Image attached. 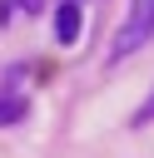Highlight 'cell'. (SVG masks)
<instances>
[{"mask_svg": "<svg viewBox=\"0 0 154 158\" xmlns=\"http://www.w3.org/2000/svg\"><path fill=\"white\" fill-rule=\"evenodd\" d=\"M149 40H154V0H134L124 25H119V35H114V44H109V59H129Z\"/></svg>", "mask_w": 154, "mask_h": 158, "instance_id": "6da1fadb", "label": "cell"}, {"mask_svg": "<svg viewBox=\"0 0 154 158\" xmlns=\"http://www.w3.org/2000/svg\"><path fill=\"white\" fill-rule=\"evenodd\" d=\"M79 30H84L79 5H65V0H60V10H55V40H60V44H75V40H79Z\"/></svg>", "mask_w": 154, "mask_h": 158, "instance_id": "7a4b0ae2", "label": "cell"}, {"mask_svg": "<svg viewBox=\"0 0 154 158\" xmlns=\"http://www.w3.org/2000/svg\"><path fill=\"white\" fill-rule=\"evenodd\" d=\"M20 118H25V99L5 94V99H0V128H10V123H20Z\"/></svg>", "mask_w": 154, "mask_h": 158, "instance_id": "3957f363", "label": "cell"}, {"mask_svg": "<svg viewBox=\"0 0 154 158\" xmlns=\"http://www.w3.org/2000/svg\"><path fill=\"white\" fill-rule=\"evenodd\" d=\"M129 123H134V128H144V123H154V94H149V99H144V104L134 109V118H129Z\"/></svg>", "mask_w": 154, "mask_h": 158, "instance_id": "277c9868", "label": "cell"}, {"mask_svg": "<svg viewBox=\"0 0 154 158\" xmlns=\"http://www.w3.org/2000/svg\"><path fill=\"white\" fill-rule=\"evenodd\" d=\"M15 5H20L25 15H35V10H40V0H15Z\"/></svg>", "mask_w": 154, "mask_h": 158, "instance_id": "5b68a950", "label": "cell"}, {"mask_svg": "<svg viewBox=\"0 0 154 158\" xmlns=\"http://www.w3.org/2000/svg\"><path fill=\"white\" fill-rule=\"evenodd\" d=\"M65 5H79V0H65Z\"/></svg>", "mask_w": 154, "mask_h": 158, "instance_id": "8992f818", "label": "cell"}]
</instances>
